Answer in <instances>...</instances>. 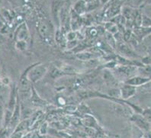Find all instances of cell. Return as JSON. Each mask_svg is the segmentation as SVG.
<instances>
[{"instance_id":"17","label":"cell","mask_w":151,"mask_h":138,"mask_svg":"<svg viewBox=\"0 0 151 138\" xmlns=\"http://www.w3.org/2000/svg\"><path fill=\"white\" fill-rule=\"evenodd\" d=\"M119 10H120V6L119 5H118V4H115V5H114V6H113L109 10L108 13H109V15L110 17L114 16V15L118 14Z\"/></svg>"},{"instance_id":"6","label":"cell","mask_w":151,"mask_h":138,"mask_svg":"<svg viewBox=\"0 0 151 138\" xmlns=\"http://www.w3.org/2000/svg\"><path fill=\"white\" fill-rule=\"evenodd\" d=\"M29 69L30 67L27 69V70H25L21 76L20 86H19V89L21 92H28L30 89V81L28 77V72Z\"/></svg>"},{"instance_id":"24","label":"cell","mask_w":151,"mask_h":138,"mask_svg":"<svg viewBox=\"0 0 151 138\" xmlns=\"http://www.w3.org/2000/svg\"><path fill=\"white\" fill-rule=\"evenodd\" d=\"M96 0H84V2H88V3H92V2H95Z\"/></svg>"},{"instance_id":"7","label":"cell","mask_w":151,"mask_h":138,"mask_svg":"<svg viewBox=\"0 0 151 138\" xmlns=\"http://www.w3.org/2000/svg\"><path fill=\"white\" fill-rule=\"evenodd\" d=\"M19 102H17L15 105V110H14V113H12V116L11 121H10L9 126L11 128H15L16 126L19 124V119H20V109H19Z\"/></svg>"},{"instance_id":"3","label":"cell","mask_w":151,"mask_h":138,"mask_svg":"<svg viewBox=\"0 0 151 138\" xmlns=\"http://www.w3.org/2000/svg\"><path fill=\"white\" fill-rule=\"evenodd\" d=\"M120 92H121V97L123 99L127 100L136 94V87L125 83L124 85L121 87Z\"/></svg>"},{"instance_id":"10","label":"cell","mask_w":151,"mask_h":138,"mask_svg":"<svg viewBox=\"0 0 151 138\" xmlns=\"http://www.w3.org/2000/svg\"><path fill=\"white\" fill-rule=\"evenodd\" d=\"M38 32L41 37L45 38L49 35V29H48V26L44 22H38Z\"/></svg>"},{"instance_id":"21","label":"cell","mask_w":151,"mask_h":138,"mask_svg":"<svg viewBox=\"0 0 151 138\" xmlns=\"http://www.w3.org/2000/svg\"><path fill=\"white\" fill-rule=\"evenodd\" d=\"M75 38L76 33H74V32H70V33H69L68 35H67V39H68L69 41H73V40H75Z\"/></svg>"},{"instance_id":"2","label":"cell","mask_w":151,"mask_h":138,"mask_svg":"<svg viewBox=\"0 0 151 138\" xmlns=\"http://www.w3.org/2000/svg\"><path fill=\"white\" fill-rule=\"evenodd\" d=\"M116 70L122 76H124V77L129 79V78L136 75L137 69V67L131 66V65H122V66H118Z\"/></svg>"},{"instance_id":"13","label":"cell","mask_w":151,"mask_h":138,"mask_svg":"<svg viewBox=\"0 0 151 138\" xmlns=\"http://www.w3.org/2000/svg\"><path fill=\"white\" fill-rule=\"evenodd\" d=\"M9 87L6 86V85L0 84V101H2V103L4 102L5 99L7 98L9 96Z\"/></svg>"},{"instance_id":"20","label":"cell","mask_w":151,"mask_h":138,"mask_svg":"<svg viewBox=\"0 0 151 138\" xmlns=\"http://www.w3.org/2000/svg\"><path fill=\"white\" fill-rule=\"evenodd\" d=\"M4 113H5V111H4L3 103H2V101H0V124L3 121Z\"/></svg>"},{"instance_id":"11","label":"cell","mask_w":151,"mask_h":138,"mask_svg":"<svg viewBox=\"0 0 151 138\" xmlns=\"http://www.w3.org/2000/svg\"><path fill=\"white\" fill-rule=\"evenodd\" d=\"M104 78H105V80L106 81L107 84L111 86H114L117 85L116 79L114 77V75L111 73L109 71H105L104 73Z\"/></svg>"},{"instance_id":"16","label":"cell","mask_w":151,"mask_h":138,"mask_svg":"<svg viewBox=\"0 0 151 138\" xmlns=\"http://www.w3.org/2000/svg\"><path fill=\"white\" fill-rule=\"evenodd\" d=\"M86 9V6L84 1H79V2H78L76 4L75 7H74V10L77 13H79V14L83 13Z\"/></svg>"},{"instance_id":"9","label":"cell","mask_w":151,"mask_h":138,"mask_svg":"<svg viewBox=\"0 0 151 138\" xmlns=\"http://www.w3.org/2000/svg\"><path fill=\"white\" fill-rule=\"evenodd\" d=\"M134 118V121H135L137 125L139 126L141 129H144V130L149 129V123L145 118L140 116H135Z\"/></svg>"},{"instance_id":"15","label":"cell","mask_w":151,"mask_h":138,"mask_svg":"<svg viewBox=\"0 0 151 138\" xmlns=\"http://www.w3.org/2000/svg\"><path fill=\"white\" fill-rule=\"evenodd\" d=\"M60 17L61 22L63 23H65L66 22V20L68 19V15H69V12L67 10V8L66 6H62V8L60 9Z\"/></svg>"},{"instance_id":"4","label":"cell","mask_w":151,"mask_h":138,"mask_svg":"<svg viewBox=\"0 0 151 138\" xmlns=\"http://www.w3.org/2000/svg\"><path fill=\"white\" fill-rule=\"evenodd\" d=\"M150 78H146L144 76H139V75H134L133 77L127 79L125 81L126 84L133 86H139L146 84L147 83L150 82Z\"/></svg>"},{"instance_id":"12","label":"cell","mask_w":151,"mask_h":138,"mask_svg":"<svg viewBox=\"0 0 151 138\" xmlns=\"http://www.w3.org/2000/svg\"><path fill=\"white\" fill-rule=\"evenodd\" d=\"M62 6H63L62 2L58 1V0L54 2L52 4V12H53L55 20H57V17L59 15L60 11V9L62 8Z\"/></svg>"},{"instance_id":"8","label":"cell","mask_w":151,"mask_h":138,"mask_svg":"<svg viewBox=\"0 0 151 138\" xmlns=\"http://www.w3.org/2000/svg\"><path fill=\"white\" fill-rule=\"evenodd\" d=\"M16 36L19 41H26V40L28 39V31H27V28H25V26H24V24L21 26L20 28H19V31H18V32H17Z\"/></svg>"},{"instance_id":"1","label":"cell","mask_w":151,"mask_h":138,"mask_svg":"<svg viewBox=\"0 0 151 138\" xmlns=\"http://www.w3.org/2000/svg\"><path fill=\"white\" fill-rule=\"evenodd\" d=\"M48 70V67L47 65L44 64H35L30 66V69L28 72V77L30 82L37 83L38 80L42 79L47 71Z\"/></svg>"},{"instance_id":"22","label":"cell","mask_w":151,"mask_h":138,"mask_svg":"<svg viewBox=\"0 0 151 138\" xmlns=\"http://www.w3.org/2000/svg\"><path fill=\"white\" fill-rule=\"evenodd\" d=\"M130 36H131V31L130 30H127L125 33H124V39H125L126 41L130 39Z\"/></svg>"},{"instance_id":"14","label":"cell","mask_w":151,"mask_h":138,"mask_svg":"<svg viewBox=\"0 0 151 138\" xmlns=\"http://www.w3.org/2000/svg\"><path fill=\"white\" fill-rule=\"evenodd\" d=\"M76 57L81 60H90L96 57V55L90 52H83V53L76 54Z\"/></svg>"},{"instance_id":"18","label":"cell","mask_w":151,"mask_h":138,"mask_svg":"<svg viewBox=\"0 0 151 138\" xmlns=\"http://www.w3.org/2000/svg\"><path fill=\"white\" fill-rule=\"evenodd\" d=\"M106 38H107L108 42L109 43L111 46H112L113 47H115V44H115V39L113 37V35L111 34V33H109L108 32L106 34Z\"/></svg>"},{"instance_id":"23","label":"cell","mask_w":151,"mask_h":138,"mask_svg":"<svg viewBox=\"0 0 151 138\" xmlns=\"http://www.w3.org/2000/svg\"><path fill=\"white\" fill-rule=\"evenodd\" d=\"M97 31H96V29H92L90 31V35L92 36V37H95L96 35H97Z\"/></svg>"},{"instance_id":"19","label":"cell","mask_w":151,"mask_h":138,"mask_svg":"<svg viewBox=\"0 0 151 138\" xmlns=\"http://www.w3.org/2000/svg\"><path fill=\"white\" fill-rule=\"evenodd\" d=\"M109 95L114 98L120 97V96H121L120 89H118V88H112V89L109 92Z\"/></svg>"},{"instance_id":"5","label":"cell","mask_w":151,"mask_h":138,"mask_svg":"<svg viewBox=\"0 0 151 138\" xmlns=\"http://www.w3.org/2000/svg\"><path fill=\"white\" fill-rule=\"evenodd\" d=\"M117 47H118L119 51L123 55L126 56L128 58H132V57H134L135 56H137V53L133 51L132 49L127 44L124 43L123 41H118V43L117 44Z\"/></svg>"}]
</instances>
